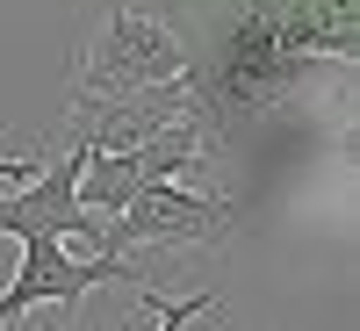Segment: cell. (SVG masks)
<instances>
[{"instance_id":"obj_4","label":"cell","mask_w":360,"mask_h":331,"mask_svg":"<svg viewBox=\"0 0 360 331\" xmlns=\"http://www.w3.org/2000/svg\"><path fill=\"white\" fill-rule=\"evenodd\" d=\"M238 223V209L224 195H202L188 180H144V188L115 209V231H123V252L152 245V252H202L224 245Z\"/></svg>"},{"instance_id":"obj_5","label":"cell","mask_w":360,"mask_h":331,"mask_svg":"<svg viewBox=\"0 0 360 331\" xmlns=\"http://www.w3.org/2000/svg\"><path fill=\"white\" fill-rule=\"evenodd\" d=\"M209 310H217V295H209V288L195 295V303H159V295H152V281H144V317H152V324H166V331H173V324H188V317H209Z\"/></svg>"},{"instance_id":"obj_1","label":"cell","mask_w":360,"mask_h":331,"mask_svg":"<svg viewBox=\"0 0 360 331\" xmlns=\"http://www.w3.org/2000/svg\"><path fill=\"white\" fill-rule=\"evenodd\" d=\"M173 22L180 79L224 123L295 101L324 72H353L360 0H137Z\"/></svg>"},{"instance_id":"obj_2","label":"cell","mask_w":360,"mask_h":331,"mask_svg":"<svg viewBox=\"0 0 360 331\" xmlns=\"http://www.w3.org/2000/svg\"><path fill=\"white\" fill-rule=\"evenodd\" d=\"M180 72V37L173 22L152 8H115L94 22V37L72 58V101H115V94H144Z\"/></svg>"},{"instance_id":"obj_6","label":"cell","mask_w":360,"mask_h":331,"mask_svg":"<svg viewBox=\"0 0 360 331\" xmlns=\"http://www.w3.org/2000/svg\"><path fill=\"white\" fill-rule=\"evenodd\" d=\"M37 166H44V152H37V159H0V180H29Z\"/></svg>"},{"instance_id":"obj_3","label":"cell","mask_w":360,"mask_h":331,"mask_svg":"<svg viewBox=\"0 0 360 331\" xmlns=\"http://www.w3.org/2000/svg\"><path fill=\"white\" fill-rule=\"evenodd\" d=\"M94 288H144V266L130 252H72L58 231H22V266L0 288V324H22L29 310H72Z\"/></svg>"}]
</instances>
